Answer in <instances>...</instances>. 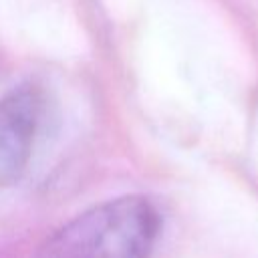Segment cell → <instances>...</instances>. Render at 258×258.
Listing matches in <instances>:
<instances>
[{
	"instance_id": "cell-1",
	"label": "cell",
	"mask_w": 258,
	"mask_h": 258,
	"mask_svg": "<svg viewBox=\"0 0 258 258\" xmlns=\"http://www.w3.org/2000/svg\"><path fill=\"white\" fill-rule=\"evenodd\" d=\"M159 232L155 204L125 194L71 218L42 242L34 258H149Z\"/></svg>"
},
{
	"instance_id": "cell-2",
	"label": "cell",
	"mask_w": 258,
	"mask_h": 258,
	"mask_svg": "<svg viewBox=\"0 0 258 258\" xmlns=\"http://www.w3.org/2000/svg\"><path fill=\"white\" fill-rule=\"evenodd\" d=\"M46 117L48 97L36 83H20L0 97V189L26 175Z\"/></svg>"
}]
</instances>
